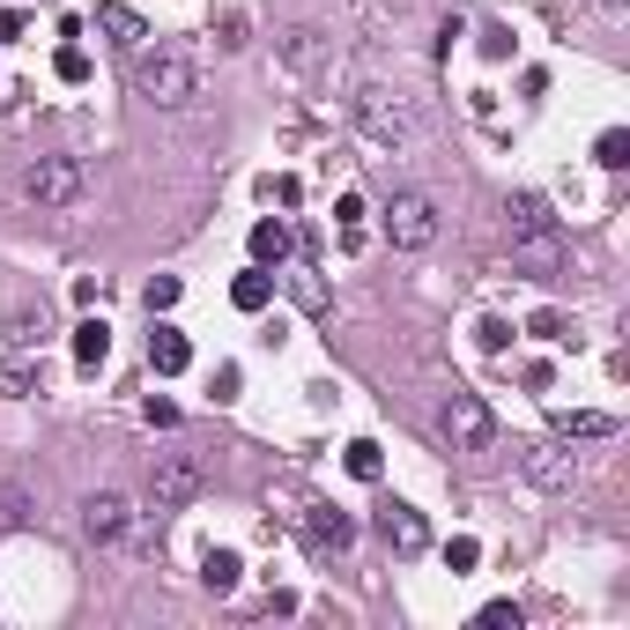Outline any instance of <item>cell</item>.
I'll return each mask as SVG.
<instances>
[{"label": "cell", "instance_id": "obj_9", "mask_svg": "<svg viewBox=\"0 0 630 630\" xmlns=\"http://www.w3.org/2000/svg\"><path fill=\"white\" fill-rule=\"evenodd\" d=\"M379 541H386L393 557H423V549H431V527H423L415 505H386L379 512Z\"/></svg>", "mask_w": 630, "mask_h": 630}, {"label": "cell", "instance_id": "obj_22", "mask_svg": "<svg viewBox=\"0 0 630 630\" xmlns=\"http://www.w3.org/2000/svg\"><path fill=\"white\" fill-rule=\"evenodd\" d=\"M0 527H30V489L23 483H0Z\"/></svg>", "mask_w": 630, "mask_h": 630}, {"label": "cell", "instance_id": "obj_12", "mask_svg": "<svg viewBox=\"0 0 630 630\" xmlns=\"http://www.w3.org/2000/svg\"><path fill=\"white\" fill-rule=\"evenodd\" d=\"M304 534H312V549H349V541H357V519L334 512V505H312L304 512Z\"/></svg>", "mask_w": 630, "mask_h": 630}, {"label": "cell", "instance_id": "obj_21", "mask_svg": "<svg viewBox=\"0 0 630 630\" xmlns=\"http://www.w3.org/2000/svg\"><path fill=\"white\" fill-rule=\"evenodd\" d=\"M341 461H349V475H357V483H379V445H371V437H357V445H349V453H341Z\"/></svg>", "mask_w": 630, "mask_h": 630}, {"label": "cell", "instance_id": "obj_23", "mask_svg": "<svg viewBox=\"0 0 630 630\" xmlns=\"http://www.w3.org/2000/svg\"><path fill=\"white\" fill-rule=\"evenodd\" d=\"M475 564H483V541H467V534H453V541H445V571L461 579V571H475Z\"/></svg>", "mask_w": 630, "mask_h": 630}, {"label": "cell", "instance_id": "obj_30", "mask_svg": "<svg viewBox=\"0 0 630 630\" xmlns=\"http://www.w3.org/2000/svg\"><path fill=\"white\" fill-rule=\"evenodd\" d=\"M238 386H245V371L238 364H216V401H238Z\"/></svg>", "mask_w": 630, "mask_h": 630}, {"label": "cell", "instance_id": "obj_18", "mask_svg": "<svg viewBox=\"0 0 630 630\" xmlns=\"http://www.w3.org/2000/svg\"><path fill=\"white\" fill-rule=\"evenodd\" d=\"M557 431H564V437H608V431H616V415H601V409H564Z\"/></svg>", "mask_w": 630, "mask_h": 630}, {"label": "cell", "instance_id": "obj_16", "mask_svg": "<svg viewBox=\"0 0 630 630\" xmlns=\"http://www.w3.org/2000/svg\"><path fill=\"white\" fill-rule=\"evenodd\" d=\"M238 571H245L238 549H208V557H200V586H208V593H230V586H238Z\"/></svg>", "mask_w": 630, "mask_h": 630}, {"label": "cell", "instance_id": "obj_13", "mask_svg": "<svg viewBox=\"0 0 630 630\" xmlns=\"http://www.w3.org/2000/svg\"><path fill=\"white\" fill-rule=\"evenodd\" d=\"M97 30L112 38V45H126V52H142V45H148V23L134 16V8H120V0H112V8H97Z\"/></svg>", "mask_w": 630, "mask_h": 630}, {"label": "cell", "instance_id": "obj_31", "mask_svg": "<svg viewBox=\"0 0 630 630\" xmlns=\"http://www.w3.org/2000/svg\"><path fill=\"white\" fill-rule=\"evenodd\" d=\"M334 216H341V230H357V223H364V200H357V194H341V200H334Z\"/></svg>", "mask_w": 630, "mask_h": 630}, {"label": "cell", "instance_id": "obj_28", "mask_svg": "<svg viewBox=\"0 0 630 630\" xmlns=\"http://www.w3.org/2000/svg\"><path fill=\"white\" fill-rule=\"evenodd\" d=\"M475 341H483L489 357H505V349H512V327H505V319H483V327H475Z\"/></svg>", "mask_w": 630, "mask_h": 630}, {"label": "cell", "instance_id": "obj_20", "mask_svg": "<svg viewBox=\"0 0 630 630\" xmlns=\"http://www.w3.org/2000/svg\"><path fill=\"white\" fill-rule=\"evenodd\" d=\"M593 164H601V171H623L630 164V134H623V126H608L601 142H593Z\"/></svg>", "mask_w": 630, "mask_h": 630}, {"label": "cell", "instance_id": "obj_4", "mask_svg": "<svg viewBox=\"0 0 630 630\" xmlns=\"http://www.w3.org/2000/svg\"><path fill=\"white\" fill-rule=\"evenodd\" d=\"M194 497H200V467L186 453H156L148 461V505L156 512H178V505H194Z\"/></svg>", "mask_w": 630, "mask_h": 630}, {"label": "cell", "instance_id": "obj_1", "mask_svg": "<svg viewBox=\"0 0 630 630\" xmlns=\"http://www.w3.org/2000/svg\"><path fill=\"white\" fill-rule=\"evenodd\" d=\"M134 90H142L148 104H164V112H178V104H194V60L178 45H142V60H134Z\"/></svg>", "mask_w": 630, "mask_h": 630}, {"label": "cell", "instance_id": "obj_2", "mask_svg": "<svg viewBox=\"0 0 630 630\" xmlns=\"http://www.w3.org/2000/svg\"><path fill=\"white\" fill-rule=\"evenodd\" d=\"M505 238H512L519 260L557 267V216H549V200H541V194H512L505 200Z\"/></svg>", "mask_w": 630, "mask_h": 630}, {"label": "cell", "instance_id": "obj_5", "mask_svg": "<svg viewBox=\"0 0 630 630\" xmlns=\"http://www.w3.org/2000/svg\"><path fill=\"white\" fill-rule=\"evenodd\" d=\"M23 194L38 200V208H68V200L82 194V164H74V156H38L30 178H23Z\"/></svg>", "mask_w": 630, "mask_h": 630}, {"label": "cell", "instance_id": "obj_15", "mask_svg": "<svg viewBox=\"0 0 630 630\" xmlns=\"http://www.w3.org/2000/svg\"><path fill=\"white\" fill-rule=\"evenodd\" d=\"M104 357H112V327H104V319H82V327H74V364L97 371Z\"/></svg>", "mask_w": 630, "mask_h": 630}, {"label": "cell", "instance_id": "obj_6", "mask_svg": "<svg viewBox=\"0 0 630 630\" xmlns=\"http://www.w3.org/2000/svg\"><path fill=\"white\" fill-rule=\"evenodd\" d=\"M386 238L401 245V252H423V245L437 238V208L423 194H393V208H386Z\"/></svg>", "mask_w": 630, "mask_h": 630}, {"label": "cell", "instance_id": "obj_19", "mask_svg": "<svg viewBox=\"0 0 630 630\" xmlns=\"http://www.w3.org/2000/svg\"><path fill=\"white\" fill-rule=\"evenodd\" d=\"M45 341V312H8V349H38Z\"/></svg>", "mask_w": 630, "mask_h": 630}, {"label": "cell", "instance_id": "obj_3", "mask_svg": "<svg viewBox=\"0 0 630 630\" xmlns=\"http://www.w3.org/2000/svg\"><path fill=\"white\" fill-rule=\"evenodd\" d=\"M437 423L453 437V453H489V445H497V415H489L483 393H453V401L437 409Z\"/></svg>", "mask_w": 630, "mask_h": 630}, {"label": "cell", "instance_id": "obj_7", "mask_svg": "<svg viewBox=\"0 0 630 630\" xmlns=\"http://www.w3.org/2000/svg\"><path fill=\"white\" fill-rule=\"evenodd\" d=\"M357 126H364V142L401 148L409 142V104H393L386 90H364V97H357Z\"/></svg>", "mask_w": 630, "mask_h": 630}, {"label": "cell", "instance_id": "obj_10", "mask_svg": "<svg viewBox=\"0 0 630 630\" xmlns=\"http://www.w3.org/2000/svg\"><path fill=\"white\" fill-rule=\"evenodd\" d=\"M186 364H194V341L178 334V327H164V319H156V334H148V371H156V379H178Z\"/></svg>", "mask_w": 630, "mask_h": 630}, {"label": "cell", "instance_id": "obj_11", "mask_svg": "<svg viewBox=\"0 0 630 630\" xmlns=\"http://www.w3.org/2000/svg\"><path fill=\"white\" fill-rule=\"evenodd\" d=\"M126 519H134V512H126V497H112V489H97V497L82 505V527H90V541H120Z\"/></svg>", "mask_w": 630, "mask_h": 630}, {"label": "cell", "instance_id": "obj_29", "mask_svg": "<svg viewBox=\"0 0 630 630\" xmlns=\"http://www.w3.org/2000/svg\"><path fill=\"white\" fill-rule=\"evenodd\" d=\"M38 386V371H23V364H0V393H8V401H16V393H30Z\"/></svg>", "mask_w": 630, "mask_h": 630}, {"label": "cell", "instance_id": "obj_26", "mask_svg": "<svg viewBox=\"0 0 630 630\" xmlns=\"http://www.w3.org/2000/svg\"><path fill=\"white\" fill-rule=\"evenodd\" d=\"M475 623H483V630H519L527 616H519V601H489L483 616H475Z\"/></svg>", "mask_w": 630, "mask_h": 630}, {"label": "cell", "instance_id": "obj_27", "mask_svg": "<svg viewBox=\"0 0 630 630\" xmlns=\"http://www.w3.org/2000/svg\"><path fill=\"white\" fill-rule=\"evenodd\" d=\"M52 68H60V82H90V52H82V45H60Z\"/></svg>", "mask_w": 630, "mask_h": 630}, {"label": "cell", "instance_id": "obj_25", "mask_svg": "<svg viewBox=\"0 0 630 630\" xmlns=\"http://www.w3.org/2000/svg\"><path fill=\"white\" fill-rule=\"evenodd\" d=\"M142 304H148V319H156V312H171V304H178V275H156V282L142 290Z\"/></svg>", "mask_w": 630, "mask_h": 630}, {"label": "cell", "instance_id": "obj_32", "mask_svg": "<svg viewBox=\"0 0 630 630\" xmlns=\"http://www.w3.org/2000/svg\"><path fill=\"white\" fill-rule=\"evenodd\" d=\"M23 38V8H0V45H16Z\"/></svg>", "mask_w": 630, "mask_h": 630}, {"label": "cell", "instance_id": "obj_24", "mask_svg": "<svg viewBox=\"0 0 630 630\" xmlns=\"http://www.w3.org/2000/svg\"><path fill=\"white\" fill-rule=\"evenodd\" d=\"M290 297H297V304H304V312H327V282H319V275H290Z\"/></svg>", "mask_w": 630, "mask_h": 630}, {"label": "cell", "instance_id": "obj_14", "mask_svg": "<svg viewBox=\"0 0 630 630\" xmlns=\"http://www.w3.org/2000/svg\"><path fill=\"white\" fill-rule=\"evenodd\" d=\"M290 223H252V267H282L290 260Z\"/></svg>", "mask_w": 630, "mask_h": 630}, {"label": "cell", "instance_id": "obj_17", "mask_svg": "<svg viewBox=\"0 0 630 630\" xmlns=\"http://www.w3.org/2000/svg\"><path fill=\"white\" fill-rule=\"evenodd\" d=\"M267 297H275L267 267H252V275H238V282H230V304H238V312H267Z\"/></svg>", "mask_w": 630, "mask_h": 630}, {"label": "cell", "instance_id": "obj_8", "mask_svg": "<svg viewBox=\"0 0 630 630\" xmlns=\"http://www.w3.org/2000/svg\"><path fill=\"white\" fill-rule=\"evenodd\" d=\"M519 467L534 489H579V453H564V445H519Z\"/></svg>", "mask_w": 630, "mask_h": 630}]
</instances>
